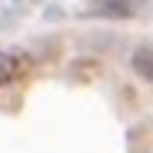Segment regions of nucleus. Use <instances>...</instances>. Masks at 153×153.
<instances>
[{
	"mask_svg": "<svg viewBox=\"0 0 153 153\" xmlns=\"http://www.w3.org/2000/svg\"><path fill=\"white\" fill-rule=\"evenodd\" d=\"M30 73V60L20 53V50H10V53H0V87L20 83L23 76Z\"/></svg>",
	"mask_w": 153,
	"mask_h": 153,
	"instance_id": "nucleus-1",
	"label": "nucleus"
},
{
	"mask_svg": "<svg viewBox=\"0 0 153 153\" xmlns=\"http://www.w3.org/2000/svg\"><path fill=\"white\" fill-rule=\"evenodd\" d=\"M133 70L143 76V80H150L153 83V50H137V53H133Z\"/></svg>",
	"mask_w": 153,
	"mask_h": 153,
	"instance_id": "nucleus-2",
	"label": "nucleus"
}]
</instances>
